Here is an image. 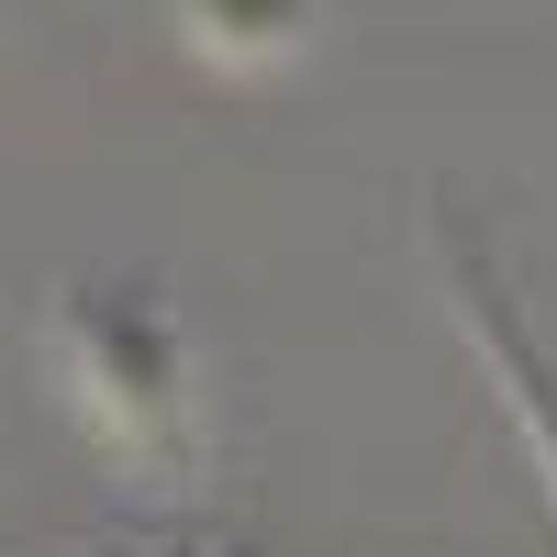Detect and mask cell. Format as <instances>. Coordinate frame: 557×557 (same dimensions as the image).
I'll return each mask as SVG.
<instances>
[{
    "label": "cell",
    "mask_w": 557,
    "mask_h": 557,
    "mask_svg": "<svg viewBox=\"0 0 557 557\" xmlns=\"http://www.w3.org/2000/svg\"><path fill=\"white\" fill-rule=\"evenodd\" d=\"M424 257H435V290H446V312H457V335H469V357L491 368V391H502V412H513V435H524L535 480H546V502H557V357L535 346L513 278L491 268V235L457 212V190H424Z\"/></svg>",
    "instance_id": "obj_2"
},
{
    "label": "cell",
    "mask_w": 557,
    "mask_h": 557,
    "mask_svg": "<svg viewBox=\"0 0 557 557\" xmlns=\"http://www.w3.org/2000/svg\"><path fill=\"white\" fill-rule=\"evenodd\" d=\"M78 557H212V546H178V535H112V546H78Z\"/></svg>",
    "instance_id": "obj_4"
},
{
    "label": "cell",
    "mask_w": 557,
    "mask_h": 557,
    "mask_svg": "<svg viewBox=\"0 0 557 557\" xmlns=\"http://www.w3.org/2000/svg\"><path fill=\"white\" fill-rule=\"evenodd\" d=\"M178 34H190V57L257 78V67H290L323 34V0H178Z\"/></svg>",
    "instance_id": "obj_3"
},
{
    "label": "cell",
    "mask_w": 557,
    "mask_h": 557,
    "mask_svg": "<svg viewBox=\"0 0 557 557\" xmlns=\"http://www.w3.org/2000/svg\"><path fill=\"white\" fill-rule=\"evenodd\" d=\"M34 357L57 412L134 480H201L212 457V401L190 323L146 268H67L34 312Z\"/></svg>",
    "instance_id": "obj_1"
}]
</instances>
